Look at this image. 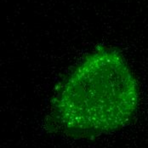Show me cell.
Returning a JSON list of instances; mask_svg holds the SVG:
<instances>
[{
	"instance_id": "cell-1",
	"label": "cell",
	"mask_w": 148,
	"mask_h": 148,
	"mask_svg": "<svg viewBox=\"0 0 148 148\" xmlns=\"http://www.w3.org/2000/svg\"><path fill=\"white\" fill-rule=\"evenodd\" d=\"M135 99L133 77L120 56L100 49L68 78L56 107L67 128L94 134L115 129L126 121Z\"/></svg>"
}]
</instances>
